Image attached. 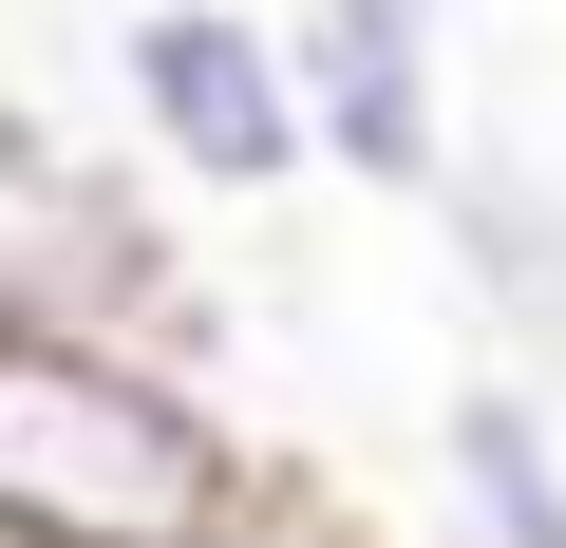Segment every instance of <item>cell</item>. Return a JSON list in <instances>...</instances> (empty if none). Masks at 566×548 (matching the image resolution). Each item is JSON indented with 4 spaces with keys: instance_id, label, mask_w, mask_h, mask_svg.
Here are the masks:
<instances>
[{
    "instance_id": "obj_8",
    "label": "cell",
    "mask_w": 566,
    "mask_h": 548,
    "mask_svg": "<svg viewBox=\"0 0 566 548\" xmlns=\"http://www.w3.org/2000/svg\"><path fill=\"white\" fill-rule=\"evenodd\" d=\"M547 170H566V133H547Z\"/></svg>"
},
{
    "instance_id": "obj_6",
    "label": "cell",
    "mask_w": 566,
    "mask_h": 548,
    "mask_svg": "<svg viewBox=\"0 0 566 548\" xmlns=\"http://www.w3.org/2000/svg\"><path fill=\"white\" fill-rule=\"evenodd\" d=\"M434 492H453L472 548H566V416H547L510 360L453 379V397H434Z\"/></svg>"
},
{
    "instance_id": "obj_5",
    "label": "cell",
    "mask_w": 566,
    "mask_h": 548,
    "mask_svg": "<svg viewBox=\"0 0 566 548\" xmlns=\"http://www.w3.org/2000/svg\"><path fill=\"white\" fill-rule=\"evenodd\" d=\"M434 265L472 285V322L510 341V379L547 397V379H566V170L453 133V170H434Z\"/></svg>"
},
{
    "instance_id": "obj_9",
    "label": "cell",
    "mask_w": 566,
    "mask_h": 548,
    "mask_svg": "<svg viewBox=\"0 0 566 548\" xmlns=\"http://www.w3.org/2000/svg\"><path fill=\"white\" fill-rule=\"evenodd\" d=\"M0 114H20V95H0Z\"/></svg>"
},
{
    "instance_id": "obj_7",
    "label": "cell",
    "mask_w": 566,
    "mask_h": 548,
    "mask_svg": "<svg viewBox=\"0 0 566 548\" xmlns=\"http://www.w3.org/2000/svg\"><path fill=\"white\" fill-rule=\"evenodd\" d=\"M208 548H340V529H303V510H245V529H208Z\"/></svg>"
},
{
    "instance_id": "obj_4",
    "label": "cell",
    "mask_w": 566,
    "mask_h": 548,
    "mask_svg": "<svg viewBox=\"0 0 566 548\" xmlns=\"http://www.w3.org/2000/svg\"><path fill=\"white\" fill-rule=\"evenodd\" d=\"M283 76H303V152L434 208L453 170V20L434 0H283Z\"/></svg>"
},
{
    "instance_id": "obj_1",
    "label": "cell",
    "mask_w": 566,
    "mask_h": 548,
    "mask_svg": "<svg viewBox=\"0 0 566 548\" xmlns=\"http://www.w3.org/2000/svg\"><path fill=\"white\" fill-rule=\"evenodd\" d=\"M245 510H283V492H264L227 379L0 341V548H208Z\"/></svg>"
},
{
    "instance_id": "obj_3",
    "label": "cell",
    "mask_w": 566,
    "mask_h": 548,
    "mask_svg": "<svg viewBox=\"0 0 566 548\" xmlns=\"http://www.w3.org/2000/svg\"><path fill=\"white\" fill-rule=\"evenodd\" d=\"M114 114L170 189H303V76L264 0H133L114 20Z\"/></svg>"
},
{
    "instance_id": "obj_2",
    "label": "cell",
    "mask_w": 566,
    "mask_h": 548,
    "mask_svg": "<svg viewBox=\"0 0 566 548\" xmlns=\"http://www.w3.org/2000/svg\"><path fill=\"white\" fill-rule=\"evenodd\" d=\"M0 341L170 360V379H208V341H227L189 227H170L114 152H76V133H39V114H0Z\"/></svg>"
}]
</instances>
